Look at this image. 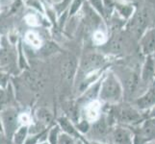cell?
Instances as JSON below:
<instances>
[{
	"mask_svg": "<svg viewBox=\"0 0 155 144\" xmlns=\"http://www.w3.org/2000/svg\"><path fill=\"white\" fill-rule=\"evenodd\" d=\"M100 96L107 102H117L121 96V88L120 83L113 74H110L103 82L101 87Z\"/></svg>",
	"mask_w": 155,
	"mask_h": 144,
	"instance_id": "1",
	"label": "cell"
},
{
	"mask_svg": "<svg viewBox=\"0 0 155 144\" xmlns=\"http://www.w3.org/2000/svg\"><path fill=\"white\" fill-rule=\"evenodd\" d=\"M106 63V59L100 54H88L82 61L81 68L84 72H93L102 67Z\"/></svg>",
	"mask_w": 155,
	"mask_h": 144,
	"instance_id": "2",
	"label": "cell"
},
{
	"mask_svg": "<svg viewBox=\"0 0 155 144\" xmlns=\"http://www.w3.org/2000/svg\"><path fill=\"white\" fill-rule=\"evenodd\" d=\"M1 120L4 126L7 136H13L18 125V115L17 111L13 109L5 110L1 114Z\"/></svg>",
	"mask_w": 155,
	"mask_h": 144,
	"instance_id": "3",
	"label": "cell"
},
{
	"mask_svg": "<svg viewBox=\"0 0 155 144\" xmlns=\"http://www.w3.org/2000/svg\"><path fill=\"white\" fill-rule=\"evenodd\" d=\"M77 67L76 58L73 56H69L63 63V76L67 83H71L74 78Z\"/></svg>",
	"mask_w": 155,
	"mask_h": 144,
	"instance_id": "4",
	"label": "cell"
},
{
	"mask_svg": "<svg viewBox=\"0 0 155 144\" xmlns=\"http://www.w3.org/2000/svg\"><path fill=\"white\" fill-rule=\"evenodd\" d=\"M142 49L146 55H149L155 51V29H150L146 32L142 39Z\"/></svg>",
	"mask_w": 155,
	"mask_h": 144,
	"instance_id": "5",
	"label": "cell"
},
{
	"mask_svg": "<svg viewBox=\"0 0 155 144\" xmlns=\"http://www.w3.org/2000/svg\"><path fill=\"white\" fill-rule=\"evenodd\" d=\"M155 71V65L154 61L152 60L151 57H148L147 60L145 63V66L143 69V81H148L154 76Z\"/></svg>",
	"mask_w": 155,
	"mask_h": 144,
	"instance_id": "6",
	"label": "cell"
},
{
	"mask_svg": "<svg viewBox=\"0 0 155 144\" xmlns=\"http://www.w3.org/2000/svg\"><path fill=\"white\" fill-rule=\"evenodd\" d=\"M119 115H120V120L124 122H133L140 118V116H139L137 111L131 109H122L120 111Z\"/></svg>",
	"mask_w": 155,
	"mask_h": 144,
	"instance_id": "7",
	"label": "cell"
},
{
	"mask_svg": "<svg viewBox=\"0 0 155 144\" xmlns=\"http://www.w3.org/2000/svg\"><path fill=\"white\" fill-rule=\"evenodd\" d=\"M115 144H128L130 142V136L128 132L124 129H117L114 134Z\"/></svg>",
	"mask_w": 155,
	"mask_h": 144,
	"instance_id": "8",
	"label": "cell"
},
{
	"mask_svg": "<svg viewBox=\"0 0 155 144\" xmlns=\"http://www.w3.org/2000/svg\"><path fill=\"white\" fill-rule=\"evenodd\" d=\"M155 102V92L154 90L151 89L149 90V92H147L145 96L138 101V105L141 107V108H147V107L152 105Z\"/></svg>",
	"mask_w": 155,
	"mask_h": 144,
	"instance_id": "9",
	"label": "cell"
},
{
	"mask_svg": "<svg viewBox=\"0 0 155 144\" xmlns=\"http://www.w3.org/2000/svg\"><path fill=\"white\" fill-rule=\"evenodd\" d=\"M99 113V103L93 102L90 104L86 109V115L89 120H95L98 116Z\"/></svg>",
	"mask_w": 155,
	"mask_h": 144,
	"instance_id": "10",
	"label": "cell"
},
{
	"mask_svg": "<svg viewBox=\"0 0 155 144\" xmlns=\"http://www.w3.org/2000/svg\"><path fill=\"white\" fill-rule=\"evenodd\" d=\"M91 6L95 11V13H97L100 17L105 18V8H104V1L103 0H89Z\"/></svg>",
	"mask_w": 155,
	"mask_h": 144,
	"instance_id": "11",
	"label": "cell"
},
{
	"mask_svg": "<svg viewBox=\"0 0 155 144\" xmlns=\"http://www.w3.org/2000/svg\"><path fill=\"white\" fill-rule=\"evenodd\" d=\"M116 9H117L119 13L124 17V18H129L131 15L133 14V7L129 6V5H120V4H116L115 5Z\"/></svg>",
	"mask_w": 155,
	"mask_h": 144,
	"instance_id": "12",
	"label": "cell"
},
{
	"mask_svg": "<svg viewBox=\"0 0 155 144\" xmlns=\"http://www.w3.org/2000/svg\"><path fill=\"white\" fill-rule=\"evenodd\" d=\"M138 86V76L136 73H131L126 80V88L129 92H133Z\"/></svg>",
	"mask_w": 155,
	"mask_h": 144,
	"instance_id": "13",
	"label": "cell"
},
{
	"mask_svg": "<svg viewBox=\"0 0 155 144\" xmlns=\"http://www.w3.org/2000/svg\"><path fill=\"white\" fill-rule=\"evenodd\" d=\"M109 49L112 53H119L122 49V42L120 38H114L112 39L109 43Z\"/></svg>",
	"mask_w": 155,
	"mask_h": 144,
	"instance_id": "14",
	"label": "cell"
},
{
	"mask_svg": "<svg viewBox=\"0 0 155 144\" xmlns=\"http://www.w3.org/2000/svg\"><path fill=\"white\" fill-rule=\"evenodd\" d=\"M26 134H27V128L22 127L15 133V135L14 136V141L15 144H22L24 142Z\"/></svg>",
	"mask_w": 155,
	"mask_h": 144,
	"instance_id": "15",
	"label": "cell"
},
{
	"mask_svg": "<svg viewBox=\"0 0 155 144\" xmlns=\"http://www.w3.org/2000/svg\"><path fill=\"white\" fill-rule=\"evenodd\" d=\"M37 115H38L39 120H41V122H44V123H46V124L49 123V122L51 121V118H52L51 114L47 110H45V109L39 110Z\"/></svg>",
	"mask_w": 155,
	"mask_h": 144,
	"instance_id": "16",
	"label": "cell"
},
{
	"mask_svg": "<svg viewBox=\"0 0 155 144\" xmlns=\"http://www.w3.org/2000/svg\"><path fill=\"white\" fill-rule=\"evenodd\" d=\"M93 42L95 45H101L106 42V36L103 32L101 31H95L93 36Z\"/></svg>",
	"mask_w": 155,
	"mask_h": 144,
	"instance_id": "17",
	"label": "cell"
},
{
	"mask_svg": "<svg viewBox=\"0 0 155 144\" xmlns=\"http://www.w3.org/2000/svg\"><path fill=\"white\" fill-rule=\"evenodd\" d=\"M142 135L143 137L152 138L155 137V128L151 124H146L142 130Z\"/></svg>",
	"mask_w": 155,
	"mask_h": 144,
	"instance_id": "18",
	"label": "cell"
},
{
	"mask_svg": "<svg viewBox=\"0 0 155 144\" xmlns=\"http://www.w3.org/2000/svg\"><path fill=\"white\" fill-rule=\"evenodd\" d=\"M85 0H73L71 5V9H69V15H73V14H75L77 12H78V10L81 8V6L83 5Z\"/></svg>",
	"mask_w": 155,
	"mask_h": 144,
	"instance_id": "19",
	"label": "cell"
},
{
	"mask_svg": "<svg viewBox=\"0 0 155 144\" xmlns=\"http://www.w3.org/2000/svg\"><path fill=\"white\" fill-rule=\"evenodd\" d=\"M60 121V124L62 126V128L64 129V131L68 133V134H74V130H73V127L71 126V124L66 119V118H60L59 119Z\"/></svg>",
	"mask_w": 155,
	"mask_h": 144,
	"instance_id": "20",
	"label": "cell"
},
{
	"mask_svg": "<svg viewBox=\"0 0 155 144\" xmlns=\"http://www.w3.org/2000/svg\"><path fill=\"white\" fill-rule=\"evenodd\" d=\"M27 40H28V41L30 42V43H32V44L35 45V46H39L41 44V40L38 38V36H36L33 33L27 34Z\"/></svg>",
	"mask_w": 155,
	"mask_h": 144,
	"instance_id": "21",
	"label": "cell"
},
{
	"mask_svg": "<svg viewBox=\"0 0 155 144\" xmlns=\"http://www.w3.org/2000/svg\"><path fill=\"white\" fill-rule=\"evenodd\" d=\"M73 0H63V1L60 3V4H58L57 5V9L59 12H62V11H65L69 5H71Z\"/></svg>",
	"mask_w": 155,
	"mask_h": 144,
	"instance_id": "22",
	"label": "cell"
},
{
	"mask_svg": "<svg viewBox=\"0 0 155 144\" xmlns=\"http://www.w3.org/2000/svg\"><path fill=\"white\" fill-rule=\"evenodd\" d=\"M56 50H57V47L54 46L52 43H46V45L44 47V49H42V52H44L45 54L49 55V54H51V53H53Z\"/></svg>",
	"mask_w": 155,
	"mask_h": 144,
	"instance_id": "23",
	"label": "cell"
},
{
	"mask_svg": "<svg viewBox=\"0 0 155 144\" xmlns=\"http://www.w3.org/2000/svg\"><path fill=\"white\" fill-rule=\"evenodd\" d=\"M59 144H73V141L68 136L62 135L59 137Z\"/></svg>",
	"mask_w": 155,
	"mask_h": 144,
	"instance_id": "24",
	"label": "cell"
},
{
	"mask_svg": "<svg viewBox=\"0 0 155 144\" xmlns=\"http://www.w3.org/2000/svg\"><path fill=\"white\" fill-rule=\"evenodd\" d=\"M57 129H53L50 133V142L51 144H56L57 142Z\"/></svg>",
	"mask_w": 155,
	"mask_h": 144,
	"instance_id": "25",
	"label": "cell"
},
{
	"mask_svg": "<svg viewBox=\"0 0 155 144\" xmlns=\"http://www.w3.org/2000/svg\"><path fill=\"white\" fill-rule=\"evenodd\" d=\"M18 120H19L22 124H27L28 122H29V116H28L27 114H21V115L18 117Z\"/></svg>",
	"mask_w": 155,
	"mask_h": 144,
	"instance_id": "26",
	"label": "cell"
},
{
	"mask_svg": "<svg viewBox=\"0 0 155 144\" xmlns=\"http://www.w3.org/2000/svg\"><path fill=\"white\" fill-rule=\"evenodd\" d=\"M6 98H7V96L5 95V93L2 91V90H0V106H2L6 103V101H7Z\"/></svg>",
	"mask_w": 155,
	"mask_h": 144,
	"instance_id": "27",
	"label": "cell"
},
{
	"mask_svg": "<svg viewBox=\"0 0 155 144\" xmlns=\"http://www.w3.org/2000/svg\"><path fill=\"white\" fill-rule=\"evenodd\" d=\"M29 4H31L32 6H34V7H36L38 10H41V4L37 1V0H30L29 1Z\"/></svg>",
	"mask_w": 155,
	"mask_h": 144,
	"instance_id": "28",
	"label": "cell"
},
{
	"mask_svg": "<svg viewBox=\"0 0 155 144\" xmlns=\"http://www.w3.org/2000/svg\"><path fill=\"white\" fill-rule=\"evenodd\" d=\"M3 82H4V76L2 75V74H0V85H1Z\"/></svg>",
	"mask_w": 155,
	"mask_h": 144,
	"instance_id": "29",
	"label": "cell"
},
{
	"mask_svg": "<svg viewBox=\"0 0 155 144\" xmlns=\"http://www.w3.org/2000/svg\"><path fill=\"white\" fill-rule=\"evenodd\" d=\"M0 130H1V121H0Z\"/></svg>",
	"mask_w": 155,
	"mask_h": 144,
	"instance_id": "30",
	"label": "cell"
},
{
	"mask_svg": "<svg viewBox=\"0 0 155 144\" xmlns=\"http://www.w3.org/2000/svg\"><path fill=\"white\" fill-rule=\"evenodd\" d=\"M42 144H47V143H42Z\"/></svg>",
	"mask_w": 155,
	"mask_h": 144,
	"instance_id": "31",
	"label": "cell"
}]
</instances>
